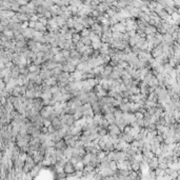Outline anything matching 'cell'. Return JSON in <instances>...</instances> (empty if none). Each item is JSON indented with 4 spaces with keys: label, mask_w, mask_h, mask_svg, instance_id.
<instances>
[{
    "label": "cell",
    "mask_w": 180,
    "mask_h": 180,
    "mask_svg": "<svg viewBox=\"0 0 180 180\" xmlns=\"http://www.w3.org/2000/svg\"><path fill=\"white\" fill-rule=\"evenodd\" d=\"M64 173L67 174V176H69V175H73L76 173L75 165H74L71 161H67V163L64 164Z\"/></svg>",
    "instance_id": "obj_1"
},
{
    "label": "cell",
    "mask_w": 180,
    "mask_h": 180,
    "mask_svg": "<svg viewBox=\"0 0 180 180\" xmlns=\"http://www.w3.org/2000/svg\"><path fill=\"white\" fill-rule=\"evenodd\" d=\"M62 71H63V72H65V73H75V72H76L77 71V67H75V65H74V64H72L71 63V62H67V63L64 64L63 65V67H62Z\"/></svg>",
    "instance_id": "obj_2"
},
{
    "label": "cell",
    "mask_w": 180,
    "mask_h": 180,
    "mask_svg": "<svg viewBox=\"0 0 180 180\" xmlns=\"http://www.w3.org/2000/svg\"><path fill=\"white\" fill-rule=\"evenodd\" d=\"M120 139H122V140L124 141V142H126V143H133L135 141V137L133 136V135L131 134H125V133H123V134H121V136H119Z\"/></svg>",
    "instance_id": "obj_3"
},
{
    "label": "cell",
    "mask_w": 180,
    "mask_h": 180,
    "mask_svg": "<svg viewBox=\"0 0 180 180\" xmlns=\"http://www.w3.org/2000/svg\"><path fill=\"white\" fill-rule=\"evenodd\" d=\"M109 132H110V135L112 136V135H121L120 134V128L119 126L116 124V123H114V124H110V126H109Z\"/></svg>",
    "instance_id": "obj_4"
},
{
    "label": "cell",
    "mask_w": 180,
    "mask_h": 180,
    "mask_svg": "<svg viewBox=\"0 0 180 180\" xmlns=\"http://www.w3.org/2000/svg\"><path fill=\"white\" fill-rule=\"evenodd\" d=\"M40 76L42 78L43 81H46V80H49L50 78H52L53 75H52V71L50 70H42L40 72Z\"/></svg>",
    "instance_id": "obj_5"
},
{
    "label": "cell",
    "mask_w": 180,
    "mask_h": 180,
    "mask_svg": "<svg viewBox=\"0 0 180 180\" xmlns=\"http://www.w3.org/2000/svg\"><path fill=\"white\" fill-rule=\"evenodd\" d=\"M55 149L57 151H60V152H64V151L67 149V144L65 143V141L64 140L58 141V142H56Z\"/></svg>",
    "instance_id": "obj_6"
},
{
    "label": "cell",
    "mask_w": 180,
    "mask_h": 180,
    "mask_svg": "<svg viewBox=\"0 0 180 180\" xmlns=\"http://www.w3.org/2000/svg\"><path fill=\"white\" fill-rule=\"evenodd\" d=\"M119 110L121 111L122 113H131V103H128V102H122Z\"/></svg>",
    "instance_id": "obj_7"
},
{
    "label": "cell",
    "mask_w": 180,
    "mask_h": 180,
    "mask_svg": "<svg viewBox=\"0 0 180 180\" xmlns=\"http://www.w3.org/2000/svg\"><path fill=\"white\" fill-rule=\"evenodd\" d=\"M104 119H107L110 124L116 123V118H115V115H114L113 113H110V114H107V115H105V116H104Z\"/></svg>",
    "instance_id": "obj_8"
},
{
    "label": "cell",
    "mask_w": 180,
    "mask_h": 180,
    "mask_svg": "<svg viewBox=\"0 0 180 180\" xmlns=\"http://www.w3.org/2000/svg\"><path fill=\"white\" fill-rule=\"evenodd\" d=\"M35 31L37 32H41V33H44L46 31V25H43L41 22H36V28H35Z\"/></svg>",
    "instance_id": "obj_9"
},
{
    "label": "cell",
    "mask_w": 180,
    "mask_h": 180,
    "mask_svg": "<svg viewBox=\"0 0 180 180\" xmlns=\"http://www.w3.org/2000/svg\"><path fill=\"white\" fill-rule=\"evenodd\" d=\"M81 35H79V34H73V38H72V42L74 43V44H77V43H79L80 41H81Z\"/></svg>",
    "instance_id": "obj_10"
},
{
    "label": "cell",
    "mask_w": 180,
    "mask_h": 180,
    "mask_svg": "<svg viewBox=\"0 0 180 180\" xmlns=\"http://www.w3.org/2000/svg\"><path fill=\"white\" fill-rule=\"evenodd\" d=\"M155 174H156V178L157 177H164L165 171L164 170H161V168H157V170H155Z\"/></svg>",
    "instance_id": "obj_11"
},
{
    "label": "cell",
    "mask_w": 180,
    "mask_h": 180,
    "mask_svg": "<svg viewBox=\"0 0 180 180\" xmlns=\"http://www.w3.org/2000/svg\"><path fill=\"white\" fill-rule=\"evenodd\" d=\"M90 34H91V30L84 29V30L81 32V37H90Z\"/></svg>",
    "instance_id": "obj_12"
},
{
    "label": "cell",
    "mask_w": 180,
    "mask_h": 180,
    "mask_svg": "<svg viewBox=\"0 0 180 180\" xmlns=\"http://www.w3.org/2000/svg\"><path fill=\"white\" fill-rule=\"evenodd\" d=\"M178 96H179V100H180V93H179V94H178Z\"/></svg>",
    "instance_id": "obj_13"
},
{
    "label": "cell",
    "mask_w": 180,
    "mask_h": 180,
    "mask_svg": "<svg viewBox=\"0 0 180 180\" xmlns=\"http://www.w3.org/2000/svg\"><path fill=\"white\" fill-rule=\"evenodd\" d=\"M179 28H180V22H179Z\"/></svg>",
    "instance_id": "obj_14"
}]
</instances>
